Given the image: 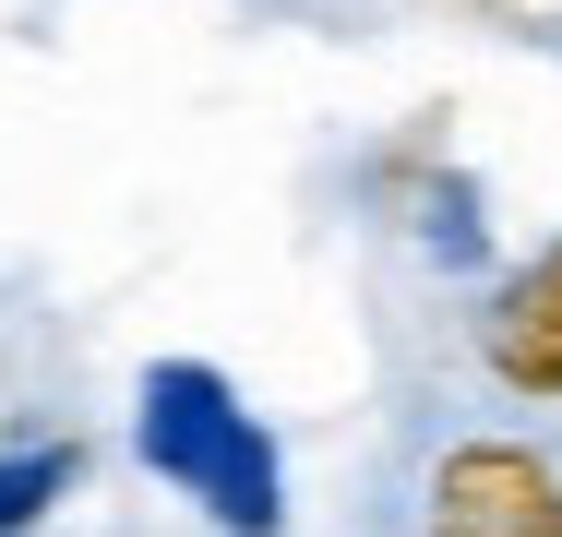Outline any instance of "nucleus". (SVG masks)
Wrapping results in <instances>:
<instances>
[{"instance_id": "obj_1", "label": "nucleus", "mask_w": 562, "mask_h": 537, "mask_svg": "<svg viewBox=\"0 0 562 537\" xmlns=\"http://www.w3.org/2000/svg\"><path fill=\"white\" fill-rule=\"evenodd\" d=\"M144 466L227 537L288 526V454H276V430L227 395V370H204V358H156L144 370Z\"/></svg>"}, {"instance_id": "obj_2", "label": "nucleus", "mask_w": 562, "mask_h": 537, "mask_svg": "<svg viewBox=\"0 0 562 537\" xmlns=\"http://www.w3.org/2000/svg\"><path fill=\"white\" fill-rule=\"evenodd\" d=\"M419 537H562V466L539 442H443L419 478Z\"/></svg>"}, {"instance_id": "obj_3", "label": "nucleus", "mask_w": 562, "mask_h": 537, "mask_svg": "<svg viewBox=\"0 0 562 537\" xmlns=\"http://www.w3.org/2000/svg\"><path fill=\"white\" fill-rule=\"evenodd\" d=\"M479 370H491L503 395H527V407H562V239L527 251V263L491 287V311H479Z\"/></svg>"}, {"instance_id": "obj_4", "label": "nucleus", "mask_w": 562, "mask_h": 537, "mask_svg": "<svg viewBox=\"0 0 562 537\" xmlns=\"http://www.w3.org/2000/svg\"><path fill=\"white\" fill-rule=\"evenodd\" d=\"M72 478H85V454H72V442H36V454H0V537H24L36 514H48V502H60V490H72Z\"/></svg>"}, {"instance_id": "obj_5", "label": "nucleus", "mask_w": 562, "mask_h": 537, "mask_svg": "<svg viewBox=\"0 0 562 537\" xmlns=\"http://www.w3.org/2000/svg\"><path fill=\"white\" fill-rule=\"evenodd\" d=\"M454 12H491V24H551L562 0H454Z\"/></svg>"}]
</instances>
